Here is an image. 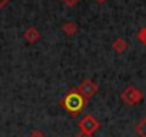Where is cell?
I'll return each instance as SVG.
<instances>
[{"label": "cell", "instance_id": "obj_1", "mask_svg": "<svg viewBox=\"0 0 146 137\" xmlns=\"http://www.w3.org/2000/svg\"><path fill=\"white\" fill-rule=\"evenodd\" d=\"M82 107V99L76 94H72L67 99V109H70L72 111H76Z\"/></svg>", "mask_w": 146, "mask_h": 137}, {"label": "cell", "instance_id": "obj_2", "mask_svg": "<svg viewBox=\"0 0 146 137\" xmlns=\"http://www.w3.org/2000/svg\"><path fill=\"white\" fill-rule=\"evenodd\" d=\"M136 130H137V133L142 136V137H146V117L137 124V127H136Z\"/></svg>", "mask_w": 146, "mask_h": 137}, {"label": "cell", "instance_id": "obj_3", "mask_svg": "<svg viewBox=\"0 0 146 137\" xmlns=\"http://www.w3.org/2000/svg\"><path fill=\"white\" fill-rule=\"evenodd\" d=\"M6 2H7V0H0V7H2V6H3Z\"/></svg>", "mask_w": 146, "mask_h": 137}]
</instances>
